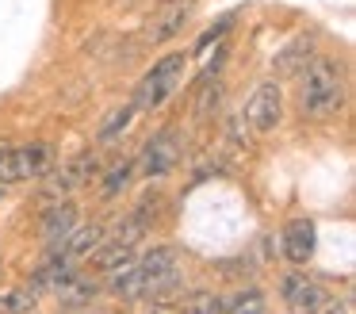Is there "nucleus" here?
<instances>
[{
	"label": "nucleus",
	"instance_id": "obj_1",
	"mask_svg": "<svg viewBox=\"0 0 356 314\" xmlns=\"http://www.w3.org/2000/svg\"><path fill=\"white\" fill-rule=\"evenodd\" d=\"M299 107L310 119H330L345 104V69L333 58H310V65L299 77Z\"/></svg>",
	"mask_w": 356,
	"mask_h": 314
},
{
	"label": "nucleus",
	"instance_id": "obj_2",
	"mask_svg": "<svg viewBox=\"0 0 356 314\" xmlns=\"http://www.w3.org/2000/svg\"><path fill=\"white\" fill-rule=\"evenodd\" d=\"M184 69H188L184 50H172V54H165V58H157L154 65L146 69V77L138 81V92H134V100H131L134 111H154V107H161L165 100L180 88Z\"/></svg>",
	"mask_w": 356,
	"mask_h": 314
},
{
	"label": "nucleus",
	"instance_id": "obj_3",
	"mask_svg": "<svg viewBox=\"0 0 356 314\" xmlns=\"http://www.w3.org/2000/svg\"><path fill=\"white\" fill-rule=\"evenodd\" d=\"M50 165H54V150L47 142L0 146V184H19V180L47 176Z\"/></svg>",
	"mask_w": 356,
	"mask_h": 314
},
{
	"label": "nucleus",
	"instance_id": "obj_4",
	"mask_svg": "<svg viewBox=\"0 0 356 314\" xmlns=\"http://www.w3.org/2000/svg\"><path fill=\"white\" fill-rule=\"evenodd\" d=\"M180 153H184L180 130H177V127H165V130H157V134L146 142L142 157L134 161V173L149 176V180H154V176H165V173H172V168H177Z\"/></svg>",
	"mask_w": 356,
	"mask_h": 314
},
{
	"label": "nucleus",
	"instance_id": "obj_5",
	"mask_svg": "<svg viewBox=\"0 0 356 314\" xmlns=\"http://www.w3.org/2000/svg\"><path fill=\"white\" fill-rule=\"evenodd\" d=\"M192 15H195V0H165V4L146 19V31H142V38H146L149 46L169 42V38H177L180 31L192 23Z\"/></svg>",
	"mask_w": 356,
	"mask_h": 314
},
{
	"label": "nucleus",
	"instance_id": "obj_6",
	"mask_svg": "<svg viewBox=\"0 0 356 314\" xmlns=\"http://www.w3.org/2000/svg\"><path fill=\"white\" fill-rule=\"evenodd\" d=\"M284 119V92H280V81H261L253 88L245 104V123L257 130V134H268V130L280 127Z\"/></svg>",
	"mask_w": 356,
	"mask_h": 314
},
{
	"label": "nucleus",
	"instance_id": "obj_7",
	"mask_svg": "<svg viewBox=\"0 0 356 314\" xmlns=\"http://www.w3.org/2000/svg\"><path fill=\"white\" fill-rule=\"evenodd\" d=\"M280 291H284V303H287V311H291V314H318L325 303H330V291H325L318 280L302 276V272L287 276Z\"/></svg>",
	"mask_w": 356,
	"mask_h": 314
},
{
	"label": "nucleus",
	"instance_id": "obj_8",
	"mask_svg": "<svg viewBox=\"0 0 356 314\" xmlns=\"http://www.w3.org/2000/svg\"><path fill=\"white\" fill-rule=\"evenodd\" d=\"M280 245H284V257L291 265H307L314 257V245H318V230L310 219H291L280 234Z\"/></svg>",
	"mask_w": 356,
	"mask_h": 314
},
{
	"label": "nucleus",
	"instance_id": "obj_9",
	"mask_svg": "<svg viewBox=\"0 0 356 314\" xmlns=\"http://www.w3.org/2000/svg\"><path fill=\"white\" fill-rule=\"evenodd\" d=\"M310 58H314V42H310L307 35H299V38H291L284 50H276L272 69H276V77H284V81H295V77L310 65Z\"/></svg>",
	"mask_w": 356,
	"mask_h": 314
},
{
	"label": "nucleus",
	"instance_id": "obj_10",
	"mask_svg": "<svg viewBox=\"0 0 356 314\" xmlns=\"http://www.w3.org/2000/svg\"><path fill=\"white\" fill-rule=\"evenodd\" d=\"M104 245V226H73L70 234L62 237V242H58V257L62 260H85V257H92L96 249H100Z\"/></svg>",
	"mask_w": 356,
	"mask_h": 314
},
{
	"label": "nucleus",
	"instance_id": "obj_11",
	"mask_svg": "<svg viewBox=\"0 0 356 314\" xmlns=\"http://www.w3.org/2000/svg\"><path fill=\"white\" fill-rule=\"evenodd\" d=\"M73 226H77V207L73 203H54L42 214V237H50V242H62Z\"/></svg>",
	"mask_w": 356,
	"mask_h": 314
},
{
	"label": "nucleus",
	"instance_id": "obj_12",
	"mask_svg": "<svg viewBox=\"0 0 356 314\" xmlns=\"http://www.w3.org/2000/svg\"><path fill=\"white\" fill-rule=\"evenodd\" d=\"M100 168V161L92 157V153H81V157H73L70 165L62 168V176L54 180V191H73V188H81V184L88 180V176Z\"/></svg>",
	"mask_w": 356,
	"mask_h": 314
},
{
	"label": "nucleus",
	"instance_id": "obj_13",
	"mask_svg": "<svg viewBox=\"0 0 356 314\" xmlns=\"http://www.w3.org/2000/svg\"><path fill=\"white\" fill-rule=\"evenodd\" d=\"M131 260H134V245L111 242V245H104V249H96L92 268H96V272H119V268H127Z\"/></svg>",
	"mask_w": 356,
	"mask_h": 314
},
{
	"label": "nucleus",
	"instance_id": "obj_14",
	"mask_svg": "<svg viewBox=\"0 0 356 314\" xmlns=\"http://www.w3.org/2000/svg\"><path fill=\"white\" fill-rule=\"evenodd\" d=\"M134 265H138L146 276H165V272L177 268V249H172V245H157V249H149L146 257L134 260Z\"/></svg>",
	"mask_w": 356,
	"mask_h": 314
},
{
	"label": "nucleus",
	"instance_id": "obj_15",
	"mask_svg": "<svg viewBox=\"0 0 356 314\" xmlns=\"http://www.w3.org/2000/svg\"><path fill=\"white\" fill-rule=\"evenodd\" d=\"M70 276H73V265H70V260H62V257H54L50 265H42L39 272H35L31 288H35V291H42V288H62Z\"/></svg>",
	"mask_w": 356,
	"mask_h": 314
},
{
	"label": "nucleus",
	"instance_id": "obj_16",
	"mask_svg": "<svg viewBox=\"0 0 356 314\" xmlns=\"http://www.w3.org/2000/svg\"><path fill=\"white\" fill-rule=\"evenodd\" d=\"M134 104H123V107H115V111L108 115V119L100 123V142H115L119 134H123L127 127H131V119H134Z\"/></svg>",
	"mask_w": 356,
	"mask_h": 314
},
{
	"label": "nucleus",
	"instance_id": "obj_17",
	"mask_svg": "<svg viewBox=\"0 0 356 314\" xmlns=\"http://www.w3.org/2000/svg\"><path fill=\"white\" fill-rule=\"evenodd\" d=\"M218 100H222V84H218L215 73H207V77H203L200 96H195V119H207V115L218 107Z\"/></svg>",
	"mask_w": 356,
	"mask_h": 314
},
{
	"label": "nucleus",
	"instance_id": "obj_18",
	"mask_svg": "<svg viewBox=\"0 0 356 314\" xmlns=\"http://www.w3.org/2000/svg\"><path fill=\"white\" fill-rule=\"evenodd\" d=\"M131 176H134V161H115V165L104 173V196H119V191L131 184Z\"/></svg>",
	"mask_w": 356,
	"mask_h": 314
},
{
	"label": "nucleus",
	"instance_id": "obj_19",
	"mask_svg": "<svg viewBox=\"0 0 356 314\" xmlns=\"http://www.w3.org/2000/svg\"><path fill=\"white\" fill-rule=\"evenodd\" d=\"M161 203H165V196H161V191H146V196H142L138 199V203H134V219H138L142 222V226H154V222H157V214H161Z\"/></svg>",
	"mask_w": 356,
	"mask_h": 314
},
{
	"label": "nucleus",
	"instance_id": "obj_20",
	"mask_svg": "<svg viewBox=\"0 0 356 314\" xmlns=\"http://www.w3.org/2000/svg\"><path fill=\"white\" fill-rule=\"evenodd\" d=\"M58 291H62V299H65V303H85V306H88V303L96 299V283L77 280V276H70V280H65Z\"/></svg>",
	"mask_w": 356,
	"mask_h": 314
},
{
	"label": "nucleus",
	"instance_id": "obj_21",
	"mask_svg": "<svg viewBox=\"0 0 356 314\" xmlns=\"http://www.w3.org/2000/svg\"><path fill=\"white\" fill-rule=\"evenodd\" d=\"M184 314H226L222 295H211V291H195L184 303Z\"/></svg>",
	"mask_w": 356,
	"mask_h": 314
},
{
	"label": "nucleus",
	"instance_id": "obj_22",
	"mask_svg": "<svg viewBox=\"0 0 356 314\" xmlns=\"http://www.w3.org/2000/svg\"><path fill=\"white\" fill-rule=\"evenodd\" d=\"M234 15H238V12H226V15H218V23H215V27H207V31L200 35V42H195V54H207V46H211V42H218V38H222L226 31L234 27Z\"/></svg>",
	"mask_w": 356,
	"mask_h": 314
},
{
	"label": "nucleus",
	"instance_id": "obj_23",
	"mask_svg": "<svg viewBox=\"0 0 356 314\" xmlns=\"http://www.w3.org/2000/svg\"><path fill=\"white\" fill-rule=\"evenodd\" d=\"M35 299H39V295H35V288H19V291H8V295H4V299H0V311H31V306H35Z\"/></svg>",
	"mask_w": 356,
	"mask_h": 314
},
{
	"label": "nucleus",
	"instance_id": "obj_24",
	"mask_svg": "<svg viewBox=\"0 0 356 314\" xmlns=\"http://www.w3.org/2000/svg\"><path fill=\"white\" fill-rule=\"evenodd\" d=\"M149 314H184V303H172V299H154Z\"/></svg>",
	"mask_w": 356,
	"mask_h": 314
},
{
	"label": "nucleus",
	"instance_id": "obj_25",
	"mask_svg": "<svg viewBox=\"0 0 356 314\" xmlns=\"http://www.w3.org/2000/svg\"><path fill=\"white\" fill-rule=\"evenodd\" d=\"M234 314H264V306H261V295H257V299H249V303H241Z\"/></svg>",
	"mask_w": 356,
	"mask_h": 314
}]
</instances>
